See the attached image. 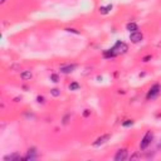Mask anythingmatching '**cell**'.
<instances>
[{
    "instance_id": "obj_1",
    "label": "cell",
    "mask_w": 161,
    "mask_h": 161,
    "mask_svg": "<svg viewBox=\"0 0 161 161\" xmlns=\"http://www.w3.org/2000/svg\"><path fill=\"white\" fill-rule=\"evenodd\" d=\"M128 49V47L126 43H123V42H117V43L111 48V49H108L107 52H104V57L106 58H112V57H116V55H120V54H123L126 53Z\"/></svg>"
},
{
    "instance_id": "obj_14",
    "label": "cell",
    "mask_w": 161,
    "mask_h": 161,
    "mask_svg": "<svg viewBox=\"0 0 161 161\" xmlns=\"http://www.w3.org/2000/svg\"><path fill=\"white\" fill-rule=\"evenodd\" d=\"M51 93H52L54 97H58V96L60 94V91H59L58 88H53V89L51 91Z\"/></svg>"
},
{
    "instance_id": "obj_13",
    "label": "cell",
    "mask_w": 161,
    "mask_h": 161,
    "mask_svg": "<svg viewBox=\"0 0 161 161\" xmlns=\"http://www.w3.org/2000/svg\"><path fill=\"white\" fill-rule=\"evenodd\" d=\"M78 88H79V85L77 82H73V83L69 85V89H71V91H77Z\"/></svg>"
},
{
    "instance_id": "obj_3",
    "label": "cell",
    "mask_w": 161,
    "mask_h": 161,
    "mask_svg": "<svg viewBox=\"0 0 161 161\" xmlns=\"http://www.w3.org/2000/svg\"><path fill=\"white\" fill-rule=\"evenodd\" d=\"M152 138H153V135H152V132L151 131H149V132H146V135L144 136V138H142V141H141V144H140V147H141L142 150H145L147 146L151 144V141H152Z\"/></svg>"
},
{
    "instance_id": "obj_10",
    "label": "cell",
    "mask_w": 161,
    "mask_h": 161,
    "mask_svg": "<svg viewBox=\"0 0 161 161\" xmlns=\"http://www.w3.org/2000/svg\"><path fill=\"white\" fill-rule=\"evenodd\" d=\"M126 28H127V30L131 32V33H134V32H137V30H138V26H137V24H135V23H128L127 25H126Z\"/></svg>"
},
{
    "instance_id": "obj_12",
    "label": "cell",
    "mask_w": 161,
    "mask_h": 161,
    "mask_svg": "<svg viewBox=\"0 0 161 161\" xmlns=\"http://www.w3.org/2000/svg\"><path fill=\"white\" fill-rule=\"evenodd\" d=\"M20 77H22L24 81L30 79V78H32V73H30V71H25V72H23L22 74H20Z\"/></svg>"
},
{
    "instance_id": "obj_5",
    "label": "cell",
    "mask_w": 161,
    "mask_h": 161,
    "mask_svg": "<svg viewBox=\"0 0 161 161\" xmlns=\"http://www.w3.org/2000/svg\"><path fill=\"white\" fill-rule=\"evenodd\" d=\"M127 157H128L127 151H126V150H118L117 153L115 155V161H123Z\"/></svg>"
},
{
    "instance_id": "obj_17",
    "label": "cell",
    "mask_w": 161,
    "mask_h": 161,
    "mask_svg": "<svg viewBox=\"0 0 161 161\" xmlns=\"http://www.w3.org/2000/svg\"><path fill=\"white\" fill-rule=\"evenodd\" d=\"M38 101L39 102H43V97H38Z\"/></svg>"
},
{
    "instance_id": "obj_11",
    "label": "cell",
    "mask_w": 161,
    "mask_h": 161,
    "mask_svg": "<svg viewBox=\"0 0 161 161\" xmlns=\"http://www.w3.org/2000/svg\"><path fill=\"white\" fill-rule=\"evenodd\" d=\"M111 9H112V5L108 4L107 6H102V8H100V11H101V14H108Z\"/></svg>"
},
{
    "instance_id": "obj_4",
    "label": "cell",
    "mask_w": 161,
    "mask_h": 161,
    "mask_svg": "<svg viewBox=\"0 0 161 161\" xmlns=\"http://www.w3.org/2000/svg\"><path fill=\"white\" fill-rule=\"evenodd\" d=\"M130 39H131L132 43H140V42L144 39V36H142L141 32H134V33L130 34Z\"/></svg>"
},
{
    "instance_id": "obj_7",
    "label": "cell",
    "mask_w": 161,
    "mask_h": 161,
    "mask_svg": "<svg viewBox=\"0 0 161 161\" xmlns=\"http://www.w3.org/2000/svg\"><path fill=\"white\" fill-rule=\"evenodd\" d=\"M108 138H110V135H103L101 137H98L96 140V141L93 142V146H100V145H103L104 142H107L108 141Z\"/></svg>"
},
{
    "instance_id": "obj_6",
    "label": "cell",
    "mask_w": 161,
    "mask_h": 161,
    "mask_svg": "<svg viewBox=\"0 0 161 161\" xmlns=\"http://www.w3.org/2000/svg\"><path fill=\"white\" fill-rule=\"evenodd\" d=\"M76 64H67V66H62L60 67V72L62 73H71V72H73L74 69H76Z\"/></svg>"
},
{
    "instance_id": "obj_8",
    "label": "cell",
    "mask_w": 161,
    "mask_h": 161,
    "mask_svg": "<svg viewBox=\"0 0 161 161\" xmlns=\"http://www.w3.org/2000/svg\"><path fill=\"white\" fill-rule=\"evenodd\" d=\"M34 159H37V151H36V149H34V147H32V149L28 150L25 160H34Z\"/></svg>"
},
{
    "instance_id": "obj_19",
    "label": "cell",
    "mask_w": 161,
    "mask_h": 161,
    "mask_svg": "<svg viewBox=\"0 0 161 161\" xmlns=\"http://www.w3.org/2000/svg\"><path fill=\"white\" fill-rule=\"evenodd\" d=\"M0 3H5V0H0Z\"/></svg>"
},
{
    "instance_id": "obj_9",
    "label": "cell",
    "mask_w": 161,
    "mask_h": 161,
    "mask_svg": "<svg viewBox=\"0 0 161 161\" xmlns=\"http://www.w3.org/2000/svg\"><path fill=\"white\" fill-rule=\"evenodd\" d=\"M5 161H17V160H22V156L19 155V153H11V155H8L4 157Z\"/></svg>"
},
{
    "instance_id": "obj_16",
    "label": "cell",
    "mask_w": 161,
    "mask_h": 161,
    "mask_svg": "<svg viewBox=\"0 0 161 161\" xmlns=\"http://www.w3.org/2000/svg\"><path fill=\"white\" fill-rule=\"evenodd\" d=\"M132 123H134V122H132V121H131V120H127V121H126V122H123V123H122V125H123V126H125V127H127V126H131V125H132Z\"/></svg>"
},
{
    "instance_id": "obj_15",
    "label": "cell",
    "mask_w": 161,
    "mask_h": 161,
    "mask_svg": "<svg viewBox=\"0 0 161 161\" xmlns=\"http://www.w3.org/2000/svg\"><path fill=\"white\" fill-rule=\"evenodd\" d=\"M51 79H52L53 82H58L59 78H58V76H57V74H52V76H51Z\"/></svg>"
},
{
    "instance_id": "obj_2",
    "label": "cell",
    "mask_w": 161,
    "mask_h": 161,
    "mask_svg": "<svg viewBox=\"0 0 161 161\" xmlns=\"http://www.w3.org/2000/svg\"><path fill=\"white\" fill-rule=\"evenodd\" d=\"M161 92V86L159 85V83H156V85H153L147 92V96H146V98L147 100H155L156 97L160 94Z\"/></svg>"
},
{
    "instance_id": "obj_18",
    "label": "cell",
    "mask_w": 161,
    "mask_h": 161,
    "mask_svg": "<svg viewBox=\"0 0 161 161\" xmlns=\"http://www.w3.org/2000/svg\"><path fill=\"white\" fill-rule=\"evenodd\" d=\"M89 115V112H88V110H86V112H85V116H88Z\"/></svg>"
}]
</instances>
